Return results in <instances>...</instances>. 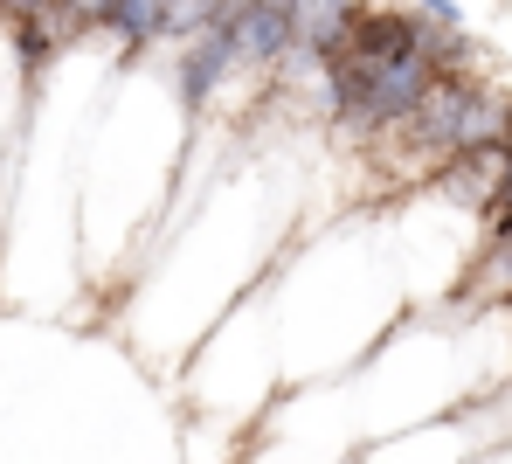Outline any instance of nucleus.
<instances>
[{
	"label": "nucleus",
	"instance_id": "5",
	"mask_svg": "<svg viewBox=\"0 0 512 464\" xmlns=\"http://www.w3.org/2000/svg\"><path fill=\"white\" fill-rule=\"evenodd\" d=\"M416 7V21L423 28H443V35H457L464 28V0H409Z\"/></svg>",
	"mask_w": 512,
	"mask_h": 464
},
{
	"label": "nucleus",
	"instance_id": "7",
	"mask_svg": "<svg viewBox=\"0 0 512 464\" xmlns=\"http://www.w3.org/2000/svg\"><path fill=\"white\" fill-rule=\"evenodd\" d=\"M7 7H14V0H0V21H7Z\"/></svg>",
	"mask_w": 512,
	"mask_h": 464
},
{
	"label": "nucleus",
	"instance_id": "4",
	"mask_svg": "<svg viewBox=\"0 0 512 464\" xmlns=\"http://www.w3.org/2000/svg\"><path fill=\"white\" fill-rule=\"evenodd\" d=\"M222 14V0H153V49L160 42H187V35H208Z\"/></svg>",
	"mask_w": 512,
	"mask_h": 464
},
{
	"label": "nucleus",
	"instance_id": "1",
	"mask_svg": "<svg viewBox=\"0 0 512 464\" xmlns=\"http://www.w3.org/2000/svg\"><path fill=\"white\" fill-rule=\"evenodd\" d=\"M215 35L229 42L236 70L270 77V70H284L291 49H298V0H222Z\"/></svg>",
	"mask_w": 512,
	"mask_h": 464
},
{
	"label": "nucleus",
	"instance_id": "3",
	"mask_svg": "<svg viewBox=\"0 0 512 464\" xmlns=\"http://www.w3.org/2000/svg\"><path fill=\"white\" fill-rule=\"evenodd\" d=\"M353 7H360V0H298V49H291V63H305V70L319 77V70L340 56Z\"/></svg>",
	"mask_w": 512,
	"mask_h": 464
},
{
	"label": "nucleus",
	"instance_id": "6",
	"mask_svg": "<svg viewBox=\"0 0 512 464\" xmlns=\"http://www.w3.org/2000/svg\"><path fill=\"white\" fill-rule=\"evenodd\" d=\"M478 464H512V444H499V451H492V458H478Z\"/></svg>",
	"mask_w": 512,
	"mask_h": 464
},
{
	"label": "nucleus",
	"instance_id": "2",
	"mask_svg": "<svg viewBox=\"0 0 512 464\" xmlns=\"http://www.w3.org/2000/svg\"><path fill=\"white\" fill-rule=\"evenodd\" d=\"M429 194H436L443 208H457V215H471V222H478V215L506 194V139L450 153V160L429 174Z\"/></svg>",
	"mask_w": 512,
	"mask_h": 464
}]
</instances>
